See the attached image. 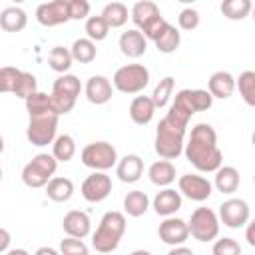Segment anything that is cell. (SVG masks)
Returning a JSON list of instances; mask_svg holds the SVG:
<instances>
[{"label": "cell", "instance_id": "1", "mask_svg": "<svg viewBox=\"0 0 255 255\" xmlns=\"http://www.w3.org/2000/svg\"><path fill=\"white\" fill-rule=\"evenodd\" d=\"M187 161L203 173H215L223 163V153L217 145V133L209 124H195L183 149Z\"/></svg>", "mask_w": 255, "mask_h": 255}, {"label": "cell", "instance_id": "2", "mask_svg": "<svg viewBox=\"0 0 255 255\" xmlns=\"http://www.w3.org/2000/svg\"><path fill=\"white\" fill-rule=\"evenodd\" d=\"M185 129L187 126L173 120L171 116L165 114V118L157 124V131H155V153L161 159H175L183 153L185 149Z\"/></svg>", "mask_w": 255, "mask_h": 255}, {"label": "cell", "instance_id": "3", "mask_svg": "<svg viewBox=\"0 0 255 255\" xmlns=\"http://www.w3.org/2000/svg\"><path fill=\"white\" fill-rule=\"evenodd\" d=\"M126 233V215L122 211H108L100 219L98 229L92 235V245L100 253H112L118 249Z\"/></svg>", "mask_w": 255, "mask_h": 255}, {"label": "cell", "instance_id": "4", "mask_svg": "<svg viewBox=\"0 0 255 255\" xmlns=\"http://www.w3.org/2000/svg\"><path fill=\"white\" fill-rule=\"evenodd\" d=\"M211 104H213V96L207 90H179L167 110V116L187 126L193 114L209 110Z\"/></svg>", "mask_w": 255, "mask_h": 255}, {"label": "cell", "instance_id": "5", "mask_svg": "<svg viewBox=\"0 0 255 255\" xmlns=\"http://www.w3.org/2000/svg\"><path fill=\"white\" fill-rule=\"evenodd\" d=\"M129 18L133 20L135 28L147 38V40H155L159 36V32L167 26V20L161 16L159 8L155 2L151 0H139L131 6V12H129Z\"/></svg>", "mask_w": 255, "mask_h": 255}, {"label": "cell", "instance_id": "6", "mask_svg": "<svg viewBox=\"0 0 255 255\" xmlns=\"http://www.w3.org/2000/svg\"><path fill=\"white\" fill-rule=\"evenodd\" d=\"M58 169V159L50 153H38L34 155L24 167H22V181L32 187V189H38V187H46L50 183L52 177H56Z\"/></svg>", "mask_w": 255, "mask_h": 255}, {"label": "cell", "instance_id": "7", "mask_svg": "<svg viewBox=\"0 0 255 255\" xmlns=\"http://www.w3.org/2000/svg\"><path fill=\"white\" fill-rule=\"evenodd\" d=\"M82 92V84L74 74H62L52 84V104L58 116H64L74 110L76 100Z\"/></svg>", "mask_w": 255, "mask_h": 255}, {"label": "cell", "instance_id": "8", "mask_svg": "<svg viewBox=\"0 0 255 255\" xmlns=\"http://www.w3.org/2000/svg\"><path fill=\"white\" fill-rule=\"evenodd\" d=\"M112 84L122 94H139L149 84V70L143 64H126L116 70Z\"/></svg>", "mask_w": 255, "mask_h": 255}, {"label": "cell", "instance_id": "9", "mask_svg": "<svg viewBox=\"0 0 255 255\" xmlns=\"http://www.w3.org/2000/svg\"><path fill=\"white\" fill-rule=\"evenodd\" d=\"M80 159L86 167L94 169V171H108L110 167L118 165V151L110 141H92L88 143L82 153Z\"/></svg>", "mask_w": 255, "mask_h": 255}, {"label": "cell", "instance_id": "10", "mask_svg": "<svg viewBox=\"0 0 255 255\" xmlns=\"http://www.w3.org/2000/svg\"><path fill=\"white\" fill-rule=\"evenodd\" d=\"M219 215L209 207H197L189 217V235L201 243H209L219 235Z\"/></svg>", "mask_w": 255, "mask_h": 255}, {"label": "cell", "instance_id": "11", "mask_svg": "<svg viewBox=\"0 0 255 255\" xmlns=\"http://www.w3.org/2000/svg\"><path fill=\"white\" fill-rule=\"evenodd\" d=\"M58 118L56 114H44V116H32L28 120L26 128V137L32 145L44 147L48 143L56 141V131H58Z\"/></svg>", "mask_w": 255, "mask_h": 255}, {"label": "cell", "instance_id": "12", "mask_svg": "<svg viewBox=\"0 0 255 255\" xmlns=\"http://www.w3.org/2000/svg\"><path fill=\"white\" fill-rule=\"evenodd\" d=\"M177 189L181 195H185L191 201H205L213 193V185L207 177L197 173H185L177 179Z\"/></svg>", "mask_w": 255, "mask_h": 255}, {"label": "cell", "instance_id": "13", "mask_svg": "<svg viewBox=\"0 0 255 255\" xmlns=\"http://www.w3.org/2000/svg\"><path fill=\"white\" fill-rule=\"evenodd\" d=\"M80 191H82V197L86 201L100 203L112 193V177L106 171H94L84 179Z\"/></svg>", "mask_w": 255, "mask_h": 255}, {"label": "cell", "instance_id": "14", "mask_svg": "<svg viewBox=\"0 0 255 255\" xmlns=\"http://www.w3.org/2000/svg\"><path fill=\"white\" fill-rule=\"evenodd\" d=\"M219 221L225 227L239 229L249 223V205L239 197H231L219 205Z\"/></svg>", "mask_w": 255, "mask_h": 255}, {"label": "cell", "instance_id": "15", "mask_svg": "<svg viewBox=\"0 0 255 255\" xmlns=\"http://www.w3.org/2000/svg\"><path fill=\"white\" fill-rule=\"evenodd\" d=\"M36 20L42 26H46V28L70 22L72 18H70V4H68V0H52V2L40 4L36 8Z\"/></svg>", "mask_w": 255, "mask_h": 255}, {"label": "cell", "instance_id": "16", "mask_svg": "<svg viewBox=\"0 0 255 255\" xmlns=\"http://www.w3.org/2000/svg\"><path fill=\"white\" fill-rule=\"evenodd\" d=\"M157 235L165 245L179 247L189 237V225L179 217H165L157 227Z\"/></svg>", "mask_w": 255, "mask_h": 255}, {"label": "cell", "instance_id": "17", "mask_svg": "<svg viewBox=\"0 0 255 255\" xmlns=\"http://www.w3.org/2000/svg\"><path fill=\"white\" fill-rule=\"evenodd\" d=\"M62 229L68 237H76V239H84L90 235L92 231V221H90V215L86 211H80V209H72L64 215L62 219Z\"/></svg>", "mask_w": 255, "mask_h": 255}, {"label": "cell", "instance_id": "18", "mask_svg": "<svg viewBox=\"0 0 255 255\" xmlns=\"http://www.w3.org/2000/svg\"><path fill=\"white\" fill-rule=\"evenodd\" d=\"M84 92H86V98H88L90 104L102 106V104H108L112 100L114 84L106 76H90L88 82H86Z\"/></svg>", "mask_w": 255, "mask_h": 255}, {"label": "cell", "instance_id": "19", "mask_svg": "<svg viewBox=\"0 0 255 255\" xmlns=\"http://www.w3.org/2000/svg\"><path fill=\"white\" fill-rule=\"evenodd\" d=\"M118 46H120V50H122V54L126 58L135 60V58H139V56L145 54V50H147V38L137 28H131V30L122 32V36L118 40Z\"/></svg>", "mask_w": 255, "mask_h": 255}, {"label": "cell", "instance_id": "20", "mask_svg": "<svg viewBox=\"0 0 255 255\" xmlns=\"http://www.w3.org/2000/svg\"><path fill=\"white\" fill-rule=\"evenodd\" d=\"M179 209H181V193L171 187H163L153 197V211L161 217H173L175 211Z\"/></svg>", "mask_w": 255, "mask_h": 255}, {"label": "cell", "instance_id": "21", "mask_svg": "<svg viewBox=\"0 0 255 255\" xmlns=\"http://www.w3.org/2000/svg\"><path fill=\"white\" fill-rule=\"evenodd\" d=\"M237 88V82L235 78L225 72V70H219V72H213L207 80V92L213 96V98H219V100H227Z\"/></svg>", "mask_w": 255, "mask_h": 255}, {"label": "cell", "instance_id": "22", "mask_svg": "<svg viewBox=\"0 0 255 255\" xmlns=\"http://www.w3.org/2000/svg\"><path fill=\"white\" fill-rule=\"evenodd\" d=\"M143 173V159L135 153L124 155L116 165V175L124 183H135Z\"/></svg>", "mask_w": 255, "mask_h": 255}, {"label": "cell", "instance_id": "23", "mask_svg": "<svg viewBox=\"0 0 255 255\" xmlns=\"http://www.w3.org/2000/svg\"><path fill=\"white\" fill-rule=\"evenodd\" d=\"M155 110L157 108H155L151 96H135L129 104V118L137 126H147L153 120Z\"/></svg>", "mask_w": 255, "mask_h": 255}, {"label": "cell", "instance_id": "24", "mask_svg": "<svg viewBox=\"0 0 255 255\" xmlns=\"http://www.w3.org/2000/svg\"><path fill=\"white\" fill-rule=\"evenodd\" d=\"M147 175H149V181L153 185H159V187H169L173 181H175V165L169 161V159H159V161H153L147 169Z\"/></svg>", "mask_w": 255, "mask_h": 255}, {"label": "cell", "instance_id": "25", "mask_svg": "<svg viewBox=\"0 0 255 255\" xmlns=\"http://www.w3.org/2000/svg\"><path fill=\"white\" fill-rule=\"evenodd\" d=\"M26 24H28V16L18 6H10L0 12V28L6 32H22Z\"/></svg>", "mask_w": 255, "mask_h": 255}, {"label": "cell", "instance_id": "26", "mask_svg": "<svg viewBox=\"0 0 255 255\" xmlns=\"http://www.w3.org/2000/svg\"><path fill=\"white\" fill-rule=\"evenodd\" d=\"M239 181H241L239 171H237L233 165H221V167L215 171V181H213V185L217 187V191L229 195V193L237 191Z\"/></svg>", "mask_w": 255, "mask_h": 255}, {"label": "cell", "instance_id": "27", "mask_svg": "<svg viewBox=\"0 0 255 255\" xmlns=\"http://www.w3.org/2000/svg\"><path fill=\"white\" fill-rule=\"evenodd\" d=\"M46 195L52 201H56V203L68 201L74 195V183H72V179L70 177H60V175L52 177L50 183L46 185Z\"/></svg>", "mask_w": 255, "mask_h": 255}, {"label": "cell", "instance_id": "28", "mask_svg": "<svg viewBox=\"0 0 255 255\" xmlns=\"http://www.w3.org/2000/svg\"><path fill=\"white\" fill-rule=\"evenodd\" d=\"M153 44H155V48L161 52V54H171V52H175L177 48H179V44H181V34H179V30L175 28V26H171L169 22H167V26L159 32V36L153 40Z\"/></svg>", "mask_w": 255, "mask_h": 255}, {"label": "cell", "instance_id": "29", "mask_svg": "<svg viewBox=\"0 0 255 255\" xmlns=\"http://www.w3.org/2000/svg\"><path fill=\"white\" fill-rule=\"evenodd\" d=\"M149 207V197L145 195V191L133 189L128 191V195L124 197V211L129 217H141Z\"/></svg>", "mask_w": 255, "mask_h": 255}, {"label": "cell", "instance_id": "30", "mask_svg": "<svg viewBox=\"0 0 255 255\" xmlns=\"http://www.w3.org/2000/svg\"><path fill=\"white\" fill-rule=\"evenodd\" d=\"M26 112H28V118H32V116H44V114H56L54 104H52V96L50 94H44V92L32 94L26 100Z\"/></svg>", "mask_w": 255, "mask_h": 255}, {"label": "cell", "instance_id": "31", "mask_svg": "<svg viewBox=\"0 0 255 255\" xmlns=\"http://www.w3.org/2000/svg\"><path fill=\"white\" fill-rule=\"evenodd\" d=\"M70 52H72V58H74L76 62H80V64H90V62H94L96 56H98L96 42H92L88 36H86V38H78V40H74Z\"/></svg>", "mask_w": 255, "mask_h": 255}, {"label": "cell", "instance_id": "32", "mask_svg": "<svg viewBox=\"0 0 255 255\" xmlns=\"http://www.w3.org/2000/svg\"><path fill=\"white\" fill-rule=\"evenodd\" d=\"M219 10L227 20H243L251 14L253 4L251 0H223Z\"/></svg>", "mask_w": 255, "mask_h": 255}, {"label": "cell", "instance_id": "33", "mask_svg": "<svg viewBox=\"0 0 255 255\" xmlns=\"http://www.w3.org/2000/svg\"><path fill=\"white\" fill-rule=\"evenodd\" d=\"M72 62H74L72 52H70L68 48H64V46H54V48L50 50V54H48V64H50V68H52L54 72H58L60 76H62V74H68V70L72 68Z\"/></svg>", "mask_w": 255, "mask_h": 255}, {"label": "cell", "instance_id": "34", "mask_svg": "<svg viewBox=\"0 0 255 255\" xmlns=\"http://www.w3.org/2000/svg\"><path fill=\"white\" fill-rule=\"evenodd\" d=\"M102 18L108 22L110 28H122L128 22V8L122 2H110L102 10Z\"/></svg>", "mask_w": 255, "mask_h": 255}, {"label": "cell", "instance_id": "35", "mask_svg": "<svg viewBox=\"0 0 255 255\" xmlns=\"http://www.w3.org/2000/svg\"><path fill=\"white\" fill-rule=\"evenodd\" d=\"M52 155H54L58 161H62V163L70 161V159L76 155V141H74V137H72L70 133L58 135L56 141L52 143Z\"/></svg>", "mask_w": 255, "mask_h": 255}, {"label": "cell", "instance_id": "36", "mask_svg": "<svg viewBox=\"0 0 255 255\" xmlns=\"http://www.w3.org/2000/svg\"><path fill=\"white\" fill-rule=\"evenodd\" d=\"M235 82H237V90H239V96L243 98V102L247 106L255 108V72L245 70L239 74V78Z\"/></svg>", "mask_w": 255, "mask_h": 255}, {"label": "cell", "instance_id": "37", "mask_svg": "<svg viewBox=\"0 0 255 255\" xmlns=\"http://www.w3.org/2000/svg\"><path fill=\"white\" fill-rule=\"evenodd\" d=\"M173 86H175V80L171 76H165L157 82V86L153 88V94H151V100L155 104V108H165L171 100V94H173Z\"/></svg>", "mask_w": 255, "mask_h": 255}, {"label": "cell", "instance_id": "38", "mask_svg": "<svg viewBox=\"0 0 255 255\" xmlns=\"http://www.w3.org/2000/svg\"><path fill=\"white\" fill-rule=\"evenodd\" d=\"M108 32H110V26H108V22L102 18V14H100V16H90V18L86 20V34H88V38H90L92 42H102V40H106Z\"/></svg>", "mask_w": 255, "mask_h": 255}, {"label": "cell", "instance_id": "39", "mask_svg": "<svg viewBox=\"0 0 255 255\" xmlns=\"http://www.w3.org/2000/svg\"><path fill=\"white\" fill-rule=\"evenodd\" d=\"M20 76H22V70H18V68H12V66L0 68V92H4V94H14Z\"/></svg>", "mask_w": 255, "mask_h": 255}, {"label": "cell", "instance_id": "40", "mask_svg": "<svg viewBox=\"0 0 255 255\" xmlns=\"http://www.w3.org/2000/svg\"><path fill=\"white\" fill-rule=\"evenodd\" d=\"M38 92V88H36V76L32 74V72H22V76H20V80H18V86H16V90H14V96L16 98H22L24 102L32 96V94H36Z\"/></svg>", "mask_w": 255, "mask_h": 255}, {"label": "cell", "instance_id": "41", "mask_svg": "<svg viewBox=\"0 0 255 255\" xmlns=\"http://www.w3.org/2000/svg\"><path fill=\"white\" fill-rule=\"evenodd\" d=\"M213 255H241V245L233 237H221L213 243Z\"/></svg>", "mask_w": 255, "mask_h": 255}, {"label": "cell", "instance_id": "42", "mask_svg": "<svg viewBox=\"0 0 255 255\" xmlns=\"http://www.w3.org/2000/svg\"><path fill=\"white\" fill-rule=\"evenodd\" d=\"M60 253H62V255H90L88 245H86L82 239H76V237H66V239H62V243H60Z\"/></svg>", "mask_w": 255, "mask_h": 255}, {"label": "cell", "instance_id": "43", "mask_svg": "<svg viewBox=\"0 0 255 255\" xmlns=\"http://www.w3.org/2000/svg\"><path fill=\"white\" fill-rule=\"evenodd\" d=\"M177 24L181 30H195L199 26V12L195 8H183L177 16Z\"/></svg>", "mask_w": 255, "mask_h": 255}, {"label": "cell", "instance_id": "44", "mask_svg": "<svg viewBox=\"0 0 255 255\" xmlns=\"http://www.w3.org/2000/svg\"><path fill=\"white\" fill-rule=\"evenodd\" d=\"M70 18L72 20H88L90 18V2L86 0H68Z\"/></svg>", "mask_w": 255, "mask_h": 255}, {"label": "cell", "instance_id": "45", "mask_svg": "<svg viewBox=\"0 0 255 255\" xmlns=\"http://www.w3.org/2000/svg\"><path fill=\"white\" fill-rule=\"evenodd\" d=\"M245 239L251 247H255V219H251L247 225H245Z\"/></svg>", "mask_w": 255, "mask_h": 255}, {"label": "cell", "instance_id": "46", "mask_svg": "<svg viewBox=\"0 0 255 255\" xmlns=\"http://www.w3.org/2000/svg\"><path fill=\"white\" fill-rule=\"evenodd\" d=\"M8 245H10V233H8V229H0V251L2 253H8L10 249H8Z\"/></svg>", "mask_w": 255, "mask_h": 255}, {"label": "cell", "instance_id": "47", "mask_svg": "<svg viewBox=\"0 0 255 255\" xmlns=\"http://www.w3.org/2000/svg\"><path fill=\"white\" fill-rule=\"evenodd\" d=\"M167 255H195L189 247H185V245H179V247H171V251L167 253Z\"/></svg>", "mask_w": 255, "mask_h": 255}, {"label": "cell", "instance_id": "48", "mask_svg": "<svg viewBox=\"0 0 255 255\" xmlns=\"http://www.w3.org/2000/svg\"><path fill=\"white\" fill-rule=\"evenodd\" d=\"M34 255H62V253H58L54 247H38Z\"/></svg>", "mask_w": 255, "mask_h": 255}, {"label": "cell", "instance_id": "49", "mask_svg": "<svg viewBox=\"0 0 255 255\" xmlns=\"http://www.w3.org/2000/svg\"><path fill=\"white\" fill-rule=\"evenodd\" d=\"M4 255H30L26 249H10L8 253H4Z\"/></svg>", "mask_w": 255, "mask_h": 255}, {"label": "cell", "instance_id": "50", "mask_svg": "<svg viewBox=\"0 0 255 255\" xmlns=\"http://www.w3.org/2000/svg\"><path fill=\"white\" fill-rule=\"evenodd\" d=\"M129 255H151L149 251H145V249H135V251H131Z\"/></svg>", "mask_w": 255, "mask_h": 255}, {"label": "cell", "instance_id": "51", "mask_svg": "<svg viewBox=\"0 0 255 255\" xmlns=\"http://www.w3.org/2000/svg\"><path fill=\"white\" fill-rule=\"evenodd\" d=\"M251 143L255 145V129H253V133H251Z\"/></svg>", "mask_w": 255, "mask_h": 255}, {"label": "cell", "instance_id": "52", "mask_svg": "<svg viewBox=\"0 0 255 255\" xmlns=\"http://www.w3.org/2000/svg\"><path fill=\"white\" fill-rule=\"evenodd\" d=\"M251 18H253V22H255V6H253V10H251Z\"/></svg>", "mask_w": 255, "mask_h": 255}, {"label": "cell", "instance_id": "53", "mask_svg": "<svg viewBox=\"0 0 255 255\" xmlns=\"http://www.w3.org/2000/svg\"><path fill=\"white\" fill-rule=\"evenodd\" d=\"M253 183H255V175H253Z\"/></svg>", "mask_w": 255, "mask_h": 255}]
</instances>
